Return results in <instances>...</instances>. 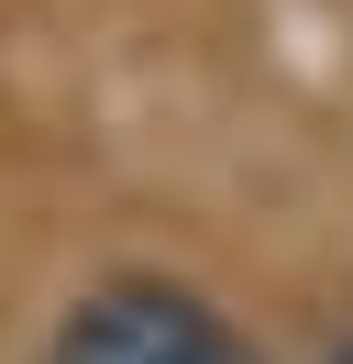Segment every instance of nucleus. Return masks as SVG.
I'll return each mask as SVG.
<instances>
[{
    "mask_svg": "<svg viewBox=\"0 0 353 364\" xmlns=\"http://www.w3.org/2000/svg\"><path fill=\"white\" fill-rule=\"evenodd\" d=\"M320 364H353V331H342V342H331V353H320Z\"/></svg>",
    "mask_w": 353,
    "mask_h": 364,
    "instance_id": "f03ea898",
    "label": "nucleus"
},
{
    "mask_svg": "<svg viewBox=\"0 0 353 364\" xmlns=\"http://www.w3.org/2000/svg\"><path fill=\"white\" fill-rule=\"evenodd\" d=\"M44 364H254L232 342V320L199 287H166V276H110L66 309L56 353Z\"/></svg>",
    "mask_w": 353,
    "mask_h": 364,
    "instance_id": "f257e3e1",
    "label": "nucleus"
}]
</instances>
